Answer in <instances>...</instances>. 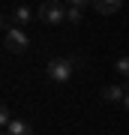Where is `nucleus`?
<instances>
[{"label":"nucleus","instance_id":"f257e3e1","mask_svg":"<svg viewBox=\"0 0 129 135\" xmlns=\"http://www.w3.org/2000/svg\"><path fill=\"white\" fill-rule=\"evenodd\" d=\"M36 18L42 21V24H51V27L66 24V6H63L60 0H45V3L36 9Z\"/></svg>","mask_w":129,"mask_h":135},{"label":"nucleus","instance_id":"f03ea898","mask_svg":"<svg viewBox=\"0 0 129 135\" xmlns=\"http://www.w3.org/2000/svg\"><path fill=\"white\" fill-rule=\"evenodd\" d=\"M72 66H75V63H72L69 57H51L48 66H45V75L51 78L54 84H66L72 78Z\"/></svg>","mask_w":129,"mask_h":135},{"label":"nucleus","instance_id":"7ed1b4c3","mask_svg":"<svg viewBox=\"0 0 129 135\" xmlns=\"http://www.w3.org/2000/svg\"><path fill=\"white\" fill-rule=\"evenodd\" d=\"M3 45H6V51L21 54V51L30 48V36L24 33L21 27H6V33H3Z\"/></svg>","mask_w":129,"mask_h":135},{"label":"nucleus","instance_id":"20e7f679","mask_svg":"<svg viewBox=\"0 0 129 135\" xmlns=\"http://www.w3.org/2000/svg\"><path fill=\"white\" fill-rule=\"evenodd\" d=\"M33 15H36V12L30 9V6H15V9L9 12V18H6V21L24 30V24H30V21H33Z\"/></svg>","mask_w":129,"mask_h":135},{"label":"nucleus","instance_id":"39448f33","mask_svg":"<svg viewBox=\"0 0 129 135\" xmlns=\"http://www.w3.org/2000/svg\"><path fill=\"white\" fill-rule=\"evenodd\" d=\"M93 9L99 15H114L123 9V0H93Z\"/></svg>","mask_w":129,"mask_h":135},{"label":"nucleus","instance_id":"423d86ee","mask_svg":"<svg viewBox=\"0 0 129 135\" xmlns=\"http://www.w3.org/2000/svg\"><path fill=\"white\" fill-rule=\"evenodd\" d=\"M102 99H105V102H123L126 99V87H120V84L102 87Z\"/></svg>","mask_w":129,"mask_h":135},{"label":"nucleus","instance_id":"0eeeda50","mask_svg":"<svg viewBox=\"0 0 129 135\" xmlns=\"http://www.w3.org/2000/svg\"><path fill=\"white\" fill-rule=\"evenodd\" d=\"M6 135H33V126L27 120H21V117H15V120L6 126Z\"/></svg>","mask_w":129,"mask_h":135},{"label":"nucleus","instance_id":"6e6552de","mask_svg":"<svg viewBox=\"0 0 129 135\" xmlns=\"http://www.w3.org/2000/svg\"><path fill=\"white\" fill-rule=\"evenodd\" d=\"M114 72H120V75L129 78V57H117L114 60Z\"/></svg>","mask_w":129,"mask_h":135},{"label":"nucleus","instance_id":"1a4fd4ad","mask_svg":"<svg viewBox=\"0 0 129 135\" xmlns=\"http://www.w3.org/2000/svg\"><path fill=\"white\" fill-rule=\"evenodd\" d=\"M12 120H15V117L9 114V105H3V108H0V123H3V129H6V126H9Z\"/></svg>","mask_w":129,"mask_h":135},{"label":"nucleus","instance_id":"9d476101","mask_svg":"<svg viewBox=\"0 0 129 135\" xmlns=\"http://www.w3.org/2000/svg\"><path fill=\"white\" fill-rule=\"evenodd\" d=\"M123 105H126V111H129V90H126V99H123Z\"/></svg>","mask_w":129,"mask_h":135}]
</instances>
